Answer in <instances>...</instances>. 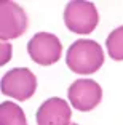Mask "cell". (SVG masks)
Returning <instances> with one entry per match:
<instances>
[{"mask_svg":"<svg viewBox=\"0 0 123 125\" xmlns=\"http://www.w3.org/2000/svg\"><path fill=\"white\" fill-rule=\"evenodd\" d=\"M27 29V16L24 10L15 2L0 3V37L2 42L16 39Z\"/></svg>","mask_w":123,"mask_h":125,"instance_id":"8992f818","label":"cell"},{"mask_svg":"<svg viewBox=\"0 0 123 125\" xmlns=\"http://www.w3.org/2000/svg\"><path fill=\"white\" fill-rule=\"evenodd\" d=\"M72 125H77V124H72Z\"/></svg>","mask_w":123,"mask_h":125,"instance_id":"30bf717a","label":"cell"},{"mask_svg":"<svg viewBox=\"0 0 123 125\" xmlns=\"http://www.w3.org/2000/svg\"><path fill=\"white\" fill-rule=\"evenodd\" d=\"M0 125H27L24 111L11 101L0 104Z\"/></svg>","mask_w":123,"mask_h":125,"instance_id":"ba28073f","label":"cell"},{"mask_svg":"<svg viewBox=\"0 0 123 125\" xmlns=\"http://www.w3.org/2000/svg\"><path fill=\"white\" fill-rule=\"evenodd\" d=\"M99 21L98 10L91 2H69L64 8V22L75 34H90Z\"/></svg>","mask_w":123,"mask_h":125,"instance_id":"7a4b0ae2","label":"cell"},{"mask_svg":"<svg viewBox=\"0 0 123 125\" xmlns=\"http://www.w3.org/2000/svg\"><path fill=\"white\" fill-rule=\"evenodd\" d=\"M66 62L75 74H93L104 64V52L98 42L80 39L69 47Z\"/></svg>","mask_w":123,"mask_h":125,"instance_id":"6da1fadb","label":"cell"},{"mask_svg":"<svg viewBox=\"0 0 123 125\" xmlns=\"http://www.w3.org/2000/svg\"><path fill=\"white\" fill-rule=\"evenodd\" d=\"M70 107L62 98H50L37 111V125H72Z\"/></svg>","mask_w":123,"mask_h":125,"instance_id":"52a82bcc","label":"cell"},{"mask_svg":"<svg viewBox=\"0 0 123 125\" xmlns=\"http://www.w3.org/2000/svg\"><path fill=\"white\" fill-rule=\"evenodd\" d=\"M105 47H107L109 56L115 61H122L123 59V26L114 29L109 34L107 40H105Z\"/></svg>","mask_w":123,"mask_h":125,"instance_id":"9c48e42d","label":"cell"},{"mask_svg":"<svg viewBox=\"0 0 123 125\" xmlns=\"http://www.w3.org/2000/svg\"><path fill=\"white\" fill-rule=\"evenodd\" d=\"M67 96L70 99V104L75 109L86 112V111L94 109L101 103L102 88L99 87L98 82L91 79H78L69 87Z\"/></svg>","mask_w":123,"mask_h":125,"instance_id":"5b68a950","label":"cell"},{"mask_svg":"<svg viewBox=\"0 0 123 125\" xmlns=\"http://www.w3.org/2000/svg\"><path fill=\"white\" fill-rule=\"evenodd\" d=\"M37 79L34 72L27 67H16L11 69L2 77L0 90L7 96H11L19 101H26L35 93Z\"/></svg>","mask_w":123,"mask_h":125,"instance_id":"3957f363","label":"cell"},{"mask_svg":"<svg viewBox=\"0 0 123 125\" xmlns=\"http://www.w3.org/2000/svg\"><path fill=\"white\" fill-rule=\"evenodd\" d=\"M27 53L30 59L40 66H51L61 58L62 43L54 34L38 32L27 43Z\"/></svg>","mask_w":123,"mask_h":125,"instance_id":"277c9868","label":"cell"}]
</instances>
